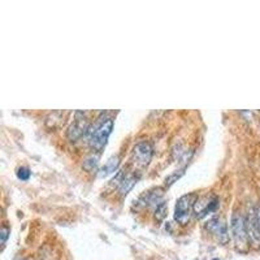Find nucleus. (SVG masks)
<instances>
[{"mask_svg":"<svg viewBox=\"0 0 260 260\" xmlns=\"http://www.w3.org/2000/svg\"><path fill=\"white\" fill-rule=\"evenodd\" d=\"M206 229L219 239V242H228V239H229V236H228V225L223 218H218L216 216V218L209 219L206 223Z\"/></svg>","mask_w":260,"mask_h":260,"instance_id":"5","label":"nucleus"},{"mask_svg":"<svg viewBox=\"0 0 260 260\" xmlns=\"http://www.w3.org/2000/svg\"><path fill=\"white\" fill-rule=\"evenodd\" d=\"M30 169L26 168V166H21V168H18L17 169V177L21 181H27V180L30 179Z\"/></svg>","mask_w":260,"mask_h":260,"instance_id":"14","label":"nucleus"},{"mask_svg":"<svg viewBox=\"0 0 260 260\" xmlns=\"http://www.w3.org/2000/svg\"><path fill=\"white\" fill-rule=\"evenodd\" d=\"M161 197H163V190H161L160 188H157L146 193L145 195L141 198V200H142L143 206H151V204H155V203L159 202Z\"/></svg>","mask_w":260,"mask_h":260,"instance_id":"11","label":"nucleus"},{"mask_svg":"<svg viewBox=\"0 0 260 260\" xmlns=\"http://www.w3.org/2000/svg\"><path fill=\"white\" fill-rule=\"evenodd\" d=\"M246 227H247L248 241L252 243L254 247H260V225L257 220L256 208H251L248 211Z\"/></svg>","mask_w":260,"mask_h":260,"instance_id":"6","label":"nucleus"},{"mask_svg":"<svg viewBox=\"0 0 260 260\" xmlns=\"http://www.w3.org/2000/svg\"><path fill=\"white\" fill-rule=\"evenodd\" d=\"M166 211H168V206L165 202H160L156 206L155 209V220L156 221H163L166 216Z\"/></svg>","mask_w":260,"mask_h":260,"instance_id":"12","label":"nucleus"},{"mask_svg":"<svg viewBox=\"0 0 260 260\" xmlns=\"http://www.w3.org/2000/svg\"><path fill=\"white\" fill-rule=\"evenodd\" d=\"M219 207V198L218 197H202L198 198L195 204H194V211L197 213L198 219H202L207 216L208 213L215 212Z\"/></svg>","mask_w":260,"mask_h":260,"instance_id":"7","label":"nucleus"},{"mask_svg":"<svg viewBox=\"0 0 260 260\" xmlns=\"http://www.w3.org/2000/svg\"><path fill=\"white\" fill-rule=\"evenodd\" d=\"M98 166V157L95 156H90L88 157L85 160V163H83V168H85L88 172H94L95 169H97Z\"/></svg>","mask_w":260,"mask_h":260,"instance_id":"13","label":"nucleus"},{"mask_svg":"<svg viewBox=\"0 0 260 260\" xmlns=\"http://www.w3.org/2000/svg\"><path fill=\"white\" fill-rule=\"evenodd\" d=\"M232 234H233L234 243L239 251H246L248 245L247 227H246V219L239 212H234L230 221Z\"/></svg>","mask_w":260,"mask_h":260,"instance_id":"1","label":"nucleus"},{"mask_svg":"<svg viewBox=\"0 0 260 260\" xmlns=\"http://www.w3.org/2000/svg\"><path fill=\"white\" fill-rule=\"evenodd\" d=\"M256 215H257V220H259V225H260V207L256 208Z\"/></svg>","mask_w":260,"mask_h":260,"instance_id":"17","label":"nucleus"},{"mask_svg":"<svg viewBox=\"0 0 260 260\" xmlns=\"http://www.w3.org/2000/svg\"><path fill=\"white\" fill-rule=\"evenodd\" d=\"M9 233H11V230H9L8 227H3L2 228V230H0V242H2V245H6L7 239H8L9 237Z\"/></svg>","mask_w":260,"mask_h":260,"instance_id":"16","label":"nucleus"},{"mask_svg":"<svg viewBox=\"0 0 260 260\" xmlns=\"http://www.w3.org/2000/svg\"><path fill=\"white\" fill-rule=\"evenodd\" d=\"M118 163H120V161H118V157L117 156L109 157L108 160H107V163L104 164V165L102 166V168H100L99 177H107V176L115 173L116 169H117Z\"/></svg>","mask_w":260,"mask_h":260,"instance_id":"10","label":"nucleus"},{"mask_svg":"<svg viewBox=\"0 0 260 260\" xmlns=\"http://www.w3.org/2000/svg\"><path fill=\"white\" fill-rule=\"evenodd\" d=\"M76 116L77 117L76 120H74V122H73L69 126V129H68V138H69L70 141H77V139L81 138L89 127L88 120L85 118V115H82L81 118L78 117L77 113Z\"/></svg>","mask_w":260,"mask_h":260,"instance_id":"8","label":"nucleus"},{"mask_svg":"<svg viewBox=\"0 0 260 260\" xmlns=\"http://www.w3.org/2000/svg\"><path fill=\"white\" fill-rule=\"evenodd\" d=\"M182 175H184V169L179 170V172H175V173H172L170 176H168V177L165 179V186H170L172 184H175L177 180L181 179Z\"/></svg>","mask_w":260,"mask_h":260,"instance_id":"15","label":"nucleus"},{"mask_svg":"<svg viewBox=\"0 0 260 260\" xmlns=\"http://www.w3.org/2000/svg\"><path fill=\"white\" fill-rule=\"evenodd\" d=\"M212 260H220V259H218V257H215V259H212Z\"/></svg>","mask_w":260,"mask_h":260,"instance_id":"18","label":"nucleus"},{"mask_svg":"<svg viewBox=\"0 0 260 260\" xmlns=\"http://www.w3.org/2000/svg\"><path fill=\"white\" fill-rule=\"evenodd\" d=\"M197 195L195 194H185L177 200L175 208V220L181 225H186L190 220L191 211L194 208V204L197 202Z\"/></svg>","mask_w":260,"mask_h":260,"instance_id":"2","label":"nucleus"},{"mask_svg":"<svg viewBox=\"0 0 260 260\" xmlns=\"http://www.w3.org/2000/svg\"><path fill=\"white\" fill-rule=\"evenodd\" d=\"M113 129V118H107L106 121H103L99 126L95 129L90 139L91 147L97 150V151H102L104 146L107 145L109 136L112 133Z\"/></svg>","mask_w":260,"mask_h":260,"instance_id":"3","label":"nucleus"},{"mask_svg":"<svg viewBox=\"0 0 260 260\" xmlns=\"http://www.w3.org/2000/svg\"><path fill=\"white\" fill-rule=\"evenodd\" d=\"M116 180H118V189L121 191L122 195H126L132 189H133L134 185L137 184L138 181V177L136 176H132V175H127V176H122L121 173L116 177Z\"/></svg>","mask_w":260,"mask_h":260,"instance_id":"9","label":"nucleus"},{"mask_svg":"<svg viewBox=\"0 0 260 260\" xmlns=\"http://www.w3.org/2000/svg\"><path fill=\"white\" fill-rule=\"evenodd\" d=\"M152 154H154V148L151 143H148L147 141H139L133 148L134 163L141 166H147L151 161Z\"/></svg>","mask_w":260,"mask_h":260,"instance_id":"4","label":"nucleus"}]
</instances>
